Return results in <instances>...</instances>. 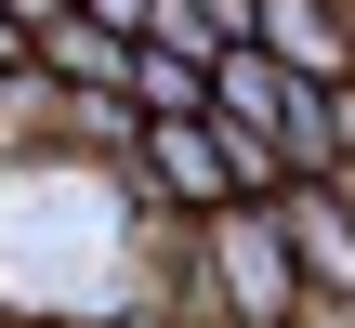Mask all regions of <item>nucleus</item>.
<instances>
[{
  "mask_svg": "<svg viewBox=\"0 0 355 328\" xmlns=\"http://www.w3.org/2000/svg\"><path fill=\"white\" fill-rule=\"evenodd\" d=\"M0 13H13V26H26V39H40V26H53V13H66V0H0Z\"/></svg>",
  "mask_w": 355,
  "mask_h": 328,
  "instance_id": "423d86ee",
  "label": "nucleus"
},
{
  "mask_svg": "<svg viewBox=\"0 0 355 328\" xmlns=\"http://www.w3.org/2000/svg\"><path fill=\"white\" fill-rule=\"evenodd\" d=\"M263 210H277V237L303 263V316H355V184L290 171V184H263Z\"/></svg>",
  "mask_w": 355,
  "mask_h": 328,
  "instance_id": "f03ea898",
  "label": "nucleus"
},
{
  "mask_svg": "<svg viewBox=\"0 0 355 328\" xmlns=\"http://www.w3.org/2000/svg\"><path fill=\"white\" fill-rule=\"evenodd\" d=\"M53 79H119V53H132V26H105V13H53L40 39H26Z\"/></svg>",
  "mask_w": 355,
  "mask_h": 328,
  "instance_id": "39448f33",
  "label": "nucleus"
},
{
  "mask_svg": "<svg viewBox=\"0 0 355 328\" xmlns=\"http://www.w3.org/2000/svg\"><path fill=\"white\" fill-rule=\"evenodd\" d=\"M132 197H158V210H224V197H237L211 105H198V118H145V131H132Z\"/></svg>",
  "mask_w": 355,
  "mask_h": 328,
  "instance_id": "7ed1b4c3",
  "label": "nucleus"
},
{
  "mask_svg": "<svg viewBox=\"0 0 355 328\" xmlns=\"http://www.w3.org/2000/svg\"><path fill=\"white\" fill-rule=\"evenodd\" d=\"M0 66H26V26H13V13H0Z\"/></svg>",
  "mask_w": 355,
  "mask_h": 328,
  "instance_id": "0eeeda50",
  "label": "nucleus"
},
{
  "mask_svg": "<svg viewBox=\"0 0 355 328\" xmlns=\"http://www.w3.org/2000/svg\"><path fill=\"white\" fill-rule=\"evenodd\" d=\"M198 263H211V302L250 328L303 316V263H290V237H277V210L263 197H224V210H198Z\"/></svg>",
  "mask_w": 355,
  "mask_h": 328,
  "instance_id": "f257e3e1",
  "label": "nucleus"
},
{
  "mask_svg": "<svg viewBox=\"0 0 355 328\" xmlns=\"http://www.w3.org/2000/svg\"><path fill=\"white\" fill-rule=\"evenodd\" d=\"M119 92H132L145 118H198V105H211V53H198V39H158V26H132V53H119Z\"/></svg>",
  "mask_w": 355,
  "mask_h": 328,
  "instance_id": "20e7f679",
  "label": "nucleus"
}]
</instances>
